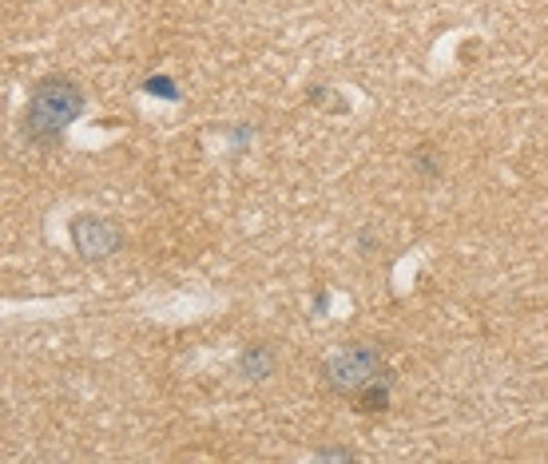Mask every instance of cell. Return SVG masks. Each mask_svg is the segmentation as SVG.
I'll use <instances>...</instances> for the list:
<instances>
[{"instance_id":"1","label":"cell","mask_w":548,"mask_h":464,"mask_svg":"<svg viewBox=\"0 0 548 464\" xmlns=\"http://www.w3.org/2000/svg\"><path fill=\"white\" fill-rule=\"evenodd\" d=\"M83 111V92L68 76H48L32 88V99L24 108V135L32 143H60V135L72 127V119H80Z\"/></svg>"},{"instance_id":"2","label":"cell","mask_w":548,"mask_h":464,"mask_svg":"<svg viewBox=\"0 0 548 464\" xmlns=\"http://www.w3.org/2000/svg\"><path fill=\"white\" fill-rule=\"evenodd\" d=\"M378 373H382V349L378 345H350V349H338L334 357L322 361V381L342 397L378 381Z\"/></svg>"},{"instance_id":"3","label":"cell","mask_w":548,"mask_h":464,"mask_svg":"<svg viewBox=\"0 0 548 464\" xmlns=\"http://www.w3.org/2000/svg\"><path fill=\"white\" fill-rule=\"evenodd\" d=\"M72 234V246H76V254L88 262H104L111 258L120 246H124V234H120V226L108 219H99V215H76L68 226Z\"/></svg>"},{"instance_id":"4","label":"cell","mask_w":548,"mask_h":464,"mask_svg":"<svg viewBox=\"0 0 548 464\" xmlns=\"http://www.w3.org/2000/svg\"><path fill=\"white\" fill-rule=\"evenodd\" d=\"M239 369L247 373V377H271L274 373V349L271 345H250V349H243V357H239Z\"/></svg>"},{"instance_id":"5","label":"cell","mask_w":548,"mask_h":464,"mask_svg":"<svg viewBox=\"0 0 548 464\" xmlns=\"http://www.w3.org/2000/svg\"><path fill=\"white\" fill-rule=\"evenodd\" d=\"M357 413H382L385 401H389V377H382V385L370 381L366 389H357Z\"/></svg>"},{"instance_id":"6","label":"cell","mask_w":548,"mask_h":464,"mask_svg":"<svg viewBox=\"0 0 548 464\" xmlns=\"http://www.w3.org/2000/svg\"><path fill=\"white\" fill-rule=\"evenodd\" d=\"M143 88H147L151 96H163V99H179V92H175V83L167 80V76H151V80L143 83Z\"/></svg>"}]
</instances>
